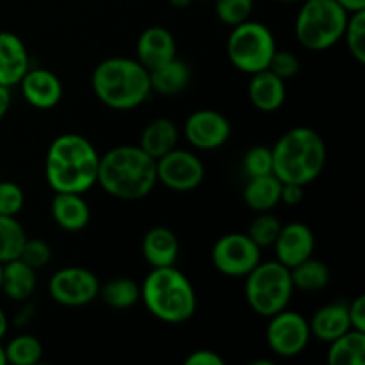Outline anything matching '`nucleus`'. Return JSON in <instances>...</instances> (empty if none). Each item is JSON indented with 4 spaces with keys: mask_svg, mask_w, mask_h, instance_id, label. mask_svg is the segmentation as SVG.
<instances>
[{
    "mask_svg": "<svg viewBox=\"0 0 365 365\" xmlns=\"http://www.w3.org/2000/svg\"><path fill=\"white\" fill-rule=\"evenodd\" d=\"M100 298L116 310H127L141 299V285L128 277L113 278L106 285H100Z\"/></svg>",
    "mask_w": 365,
    "mask_h": 365,
    "instance_id": "cd10ccee",
    "label": "nucleus"
},
{
    "mask_svg": "<svg viewBox=\"0 0 365 365\" xmlns=\"http://www.w3.org/2000/svg\"><path fill=\"white\" fill-rule=\"evenodd\" d=\"M18 259H21L27 266H31L32 269L38 271L41 269V267L48 266V262L52 260V248H50L45 241H41V239L27 237Z\"/></svg>",
    "mask_w": 365,
    "mask_h": 365,
    "instance_id": "f704fd0d",
    "label": "nucleus"
},
{
    "mask_svg": "<svg viewBox=\"0 0 365 365\" xmlns=\"http://www.w3.org/2000/svg\"><path fill=\"white\" fill-rule=\"evenodd\" d=\"M282 182L277 175H260V177H250L248 184L245 185L242 198L245 203L255 212H269L280 203Z\"/></svg>",
    "mask_w": 365,
    "mask_h": 365,
    "instance_id": "393cba45",
    "label": "nucleus"
},
{
    "mask_svg": "<svg viewBox=\"0 0 365 365\" xmlns=\"http://www.w3.org/2000/svg\"><path fill=\"white\" fill-rule=\"evenodd\" d=\"M7 327H9V323H7V316H6V312H4V310L0 309V341H2V339L6 337Z\"/></svg>",
    "mask_w": 365,
    "mask_h": 365,
    "instance_id": "37998d69",
    "label": "nucleus"
},
{
    "mask_svg": "<svg viewBox=\"0 0 365 365\" xmlns=\"http://www.w3.org/2000/svg\"><path fill=\"white\" fill-rule=\"evenodd\" d=\"M309 328L310 337H316L317 341L330 344L331 341L351 330L348 303L334 302L321 307L319 310L314 312L312 319L309 321Z\"/></svg>",
    "mask_w": 365,
    "mask_h": 365,
    "instance_id": "a211bd4d",
    "label": "nucleus"
},
{
    "mask_svg": "<svg viewBox=\"0 0 365 365\" xmlns=\"http://www.w3.org/2000/svg\"><path fill=\"white\" fill-rule=\"evenodd\" d=\"M185 365H225L223 356L210 349H198L185 359Z\"/></svg>",
    "mask_w": 365,
    "mask_h": 365,
    "instance_id": "58836bf2",
    "label": "nucleus"
},
{
    "mask_svg": "<svg viewBox=\"0 0 365 365\" xmlns=\"http://www.w3.org/2000/svg\"><path fill=\"white\" fill-rule=\"evenodd\" d=\"M260 262V248L248 234H227L212 248V264L227 277H246Z\"/></svg>",
    "mask_w": 365,
    "mask_h": 365,
    "instance_id": "9b49d317",
    "label": "nucleus"
},
{
    "mask_svg": "<svg viewBox=\"0 0 365 365\" xmlns=\"http://www.w3.org/2000/svg\"><path fill=\"white\" fill-rule=\"evenodd\" d=\"M273 246L278 262L291 269L312 257L316 239H314V232L305 223L294 221V223L282 225L280 234Z\"/></svg>",
    "mask_w": 365,
    "mask_h": 365,
    "instance_id": "4468645a",
    "label": "nucleus"
},
{
    "mask_svg": "<svg viewBox=\"0 0 365 365\" xmlns=\"http://www.w3.org/2000/svg\"><path fill=\"white\" fill-rule=\"evenodd\" d=\"M303 200V185L292 184V182H282L280 191V202L285 205H298Z\"/></svg>",
    "mask_w": 365,
    "mask_h": 365,
    "instance_id": "ea45409f",
    "label": "nucleus"
},
{
    "mask_svg": "<svg viewBox=\"0 0 365 365\" xmlns=\"http://www.w3.org/2000/svg\"><path fill=\"white\" fill-rule=\"evenodd\" d=\"M189 82H191V68L185 61L177 57L150 71V86L157 95L175 96L184 91Z\"/></svg>",
    "mask_w": 365,
    "mask_h": 365,
    "instance_id": "b1692460",
    "label": "nucleus"
},
{
    "mask_svg": "<svg viewBox=\"0 0 365 365\" xmlns=\"http://www.w3.org/2000/svg\"><path fill=\"white\" fill-rule=\"evenodd\" d=\"M216 16L228 27L250 20L253 11V0H214Z\"/></svg>",
    "mask_w": 365,
    "mask_h": 365,
    "instance_id": "473e14b6",
    "label": "nucleus"
},
{
    "mask_svg": "<svg viewBox=\"0 0 365 365\" xmlns=\"http://www.w3.org/2000/svg\"><path fill=\"white\" fill-rule=\"evenodd\" d=\"M50 209L53 221L66 232L82 230L91 220L88 202L78 192H56Z\"/></svg>",
    "mask_w": 365,
    "mask_h": 365,
    "instance_id": "aec40b11",
    "label": "nucleus"
},
{
    "mask_svg": "<svg viewBox=\"0 0 365 365\" xmlns=\"http://www.w3.org/2000/svg\"><path fill=\"white\" fill-rule=\"evenodd\" d=\"M348 312H349V321H351L353 330L365 331V296L364 294L356 296L351 303H348Z\"/></svg>",
    "mask_w": 365,
    "mask_h": 365,
    "instance_id": "4c0bfd02",
    "label": "nucleus"
},
{
    "mask_svg": "<svg viewBox=\"0 0 365 365\" xmlns=\"http://www.w3.org/2000/svg\"><path fill=\"white\" fill-rule=\"evenodd\" d=\"M7 360H6V351H4V346L0 344V365H6Z\"/></svg>",
    "mask_w": 365,
    "mask_h": 365,
    "instance_id": "a18cd8bd",
    "label": "nucleus"
},
{
    "mask_svg": "<svg viewBox=\"0 0 365 365\" xmlns=\"http://www.w3.org/2000/svg\"><path fill=\"white\" fill-rule=\"evenodd\" d=\"M36 289V269L24 262L21 259L9 260L2 264V284L0 291L13 302H25L34 294Z\"/></svg>",
    "mask_w": 365,
    "mask_h": 365,
    "instance_id": "4be33fe9",
    "label": "nucleus"
},
{
    "mask_svg": "<svg viewBox=\"0 0 365 365\" xmlns=\"http://www.w3.org/2000/svg\"><path fill=\"white\" fill-rule=\"evenodd\" d=\"M230 121L212 109L196 110L184 123L185 139L198 150L221 148L230 139Z\"/></svg>",
    "mask_w": 365,
    "mask_h": 365,
    "instance_id": "ddd939ff",
    "label": "nucleus"
},
{
    "mask_svg": "<svg viewBox=\"0 0 365 365\" xmlns=\"http://www.w3.org/2000/svg\"><path fill=\"white\" fill-rule=\"evenodd\" d=\"M31 68L27 46L14 32H0V86L13 88L20 84Z\"/></svg>",
    "mask_w": 365,
    "mask_h": 365,
    "instance_id": "dca6fc26",
    "label": "nucleus"
},
{
    "mask_svg": "<svg viewBox=\"0 0 365 365\" xmlns=\"http://www.w3.org/2000/svg\"><path fill=\"white\" fill-rule=\"evenodd\" d=\"M248 96L255 109L262 113H274L284 106L285 96H287L285 81L271 70L257 71L250 81Z\"/></svg>",
    "mask_w": 365,
    "mask_h": 365,
    "instance_id": "6ab92c4d",
    "label": "nucleus"
},
{
    "mask_svg": "<svg viewBox=\"0 0 365 365\" xmlns=\"http://www.w3.org/2000/svg\"><path fill=\"white\" fill-rule=\"evenodd\" d=\"M266 341L271 351L284 359H292L305 351L310 341L309 321L298 312L284 309L269 317Z\"/></svg>",
    "mask_w": 365,
    "mask_h": 365,
    "instance_id": "1a4fd4ad",
    "label": "nucleus"
},
{
    "mask_svg": "<svg viewBox=\"0 0 365 365\" xmlns=\"http://www.w3.org/2000/svg\"><path fill=\"white\" fill-rule=\"evenodd\" d=\"M348 16L335 0H305L296 16V38L305 48L323 52L341 41Z\"/></svg>",
    "mask_w": 365,
    "mask_h": 365,
    "instance_id": "423d86ee",
    "label": "nucleus"
},
{
    "mask_svg": "<svg viewBox=\"0 0 365 365\" xmlns=\"http://www.w3.org/2000/svg\"><path fill=\"white\" fill-rule=\"evenodd\" d=\"M330 365H364L365 364V331L348 330L330 342L328 349Z\"/></svg>",
    "mask_w": 365,
    "mask_h": 365,
    "instance_id": "a878e982",
    "label": "nucleus"
},
{
    "mask_svg": "<svg viewBox=\"0 0 365 365\" xmlns=\"http://www.w3.org/2000/svg\"><path fill=\"white\" fill-rule=\"evenodd\" d=\"M202 2H207V0H202Z\"/></svg>",
    "mask_w": 365,
    "mask_h": 365,
    "instance_id": "09e8293b",
    "label": "nucleus"
},
{
    "mask_svg": "<svg viewBox=\"0 0 365 365\" xmlns=\"http://www.w3.org/2000/svg\"><path fill=\"white\" fill-rule=\"evenodd\" d=\"M277 2H284V4H291V2H298V0H277Z\"/></svg>",
    "mask_w": 365,
    "mask_h": 365,
    "instance_id": "49530a36",
    "label": "nucleus"
},
{
    "mask_svg": "<svg viewBox=\"0 0 365 365\" xmlns=\"http://www.w3.org/2000/svg\"><path fill=\"white\" fill-rule=\"evenodd\" d=\"M135 52L139 63L152 71L177 57V43L168 29L148 27L139 36Z\"/></svg>",
    "mask_w": 365,
    "mask_h": 365,
    "instance_id": "f3484780",
    "label": "nucleus"
},
{
    "mask_svg": "<svg viewBox=\"0 0 365 365\" xmlns=\"http://www.w3.org/2000/svg\"><path fill=\"white\" fill-rule=\"evenodd\" d=\"M25 195L24 189L9 180L0 182V214L4 216H16L24 209Z\"/></svg>",
    "mask_w": 365,
    "mask_h": 365,
    "instance_id": "c9c22d12",
    "label": "nucleus"
},
{
    "mask_svg": "<svg viewBox=\"0 0 365 365\" xmlns=\"http://www.w3.org/2000/svg\"><path fill=\"white\" fill-rule=\"evenodd\" d=\"M267 70L273 71L274 75H278L280 78L287 81L298 75L299 71V59L289 50H274L273 57L269 61V66Z\"/></svg>",
    "mask_w": 365,
    "mask_h": 365,
    "instance_id": "e433bc0d",
    "label": "nucleus"
},
{
    "mask_svg": "<svg viewBox=\"0 0 365 365\" xmlns=\"http://www.w3.org/2000/svg\"><path fill=\"white\" fill-rule=\"evenodd\" d=\"M180 252L177 235L166 227H153L143 237V255L152 267L175 266Z\"/></svg>",
    "mask_w": 365,
    "mask_h": 365,
    "instance_id": "412c9836",
    "label": "nucleus"
},
{
    "mask_svg": "<svg viewBox=\"0 0 365 365\" xmlns=\"http://www.w3.org/2000/svg\"><path fill=\"white\" fill-rule=\"evenodd\" d=\"M271 150L273 173L280 182H292L305 187L323 173L327 164V145L309 127L291 128Z\"/></svg>",
    "mask_w": 365,
    "mask_h": 365,
    "instance_id": "20e7f679",
    "label": "nucleus"
},
{
    "mask_svg": "<svg viewBox=\"0 0 365 365\" xmlns=\"http://www.w3.org/2000/svg\"><path fill=\"white\" fill-rule=\"evenodd\" d=\"M291 280L294 289L303 292L323 291L330 284V269L324 262L316 259H307L298 266L291 267Z\"/></svg>",
    "mask_w": 365,
    "mask_h": 365,
    "instance_id": "bb28decb",
    "label": "nucleus"
},
{
    "mask_svg": "<svg viewBox=\"0 0 365 365\" xmlns=\"http://www.w3.org/2000/svg\"><path fill=\"white\" fill-rule=\"evenodd\" d=\"M96 184L118 200L134 202L145 198L157 184L155 159L139 146H116L106 155H100Z\"/></svg>",
    "mask_w": 365,
    "mask_h": 365,
    "instance_id": "f03ea898",
    "label": "nucleus"
},
{
    "mask_svg": "<svg viewBox=\"0 0 365 365\" xmlns=\"http://www.w3.org/2000/svg\"><path fill=\"white\" fill-rule=\"evenodd\" d=\"M245 278L246 302L259 316L271 317L291 303L294 292L291 269L278 260L259 262Z\"/></svg>",
    "mask_w": 365,
    "mask_h": 365,
    "instance_id": "0eeeda50",
    "label": "nucleus"
},
{
    "mask_svg": "<svg viewBox=\"0 0 365 365\" xmlns=\"http://www.w3.org/2000/svg\"><path fill=\"white\" fill-rule=\"evenodd\" d=\"M178 143V128L168 118H157L150 121L141 134L139 148L148 153L152 159H160L168 152L177 148Z\"/></svg>",
    "mask_w": 365,
    "mask_h": 365,
    "instance_id": "5701e85b",
    "label": "nucleus"
},
{
    "mask_svg": "<svg viewBox=\"0 0 365 365\" xmlns=\"http://www.w3.org/2000/svg\"><path fill=\"white\" fill-rule=\"evenodd\" d=\"M277 50V41L269 29L255 20H246L232 27L227 52L230 63L242 73L253 75L267 70Z\"/></svg>",
    "mask_w": 365,
    "mask_h": 365,
    "instance_id": "6e6552de",
    "label": "nucleus"
},
{
    "mask_svg": "<svg viewBox=\"0 0 365 365\" xmlns=\"http://www.w3.org/2000/svg\"><path fill=\"white\" fill-rule=\"evenodd\" d=\"M242 170L250 177L273 173V150L267 146H252L242 157Z\"/></svg>",
    "mask_w": 365,
    "mask_h": 365,
    "instance_id": "72a5a7b5",
    "label": "nucleus"
},
{
    "mask_svg": "<svg viewBox=\"0 0 365 365\" xmlns=\"http://www.w3.org/2000/svg\"><path fill=\"white\" fill-rule=\"evenodd\" d=\"M4 351H6L7 364L32 365L41 360L43 346L32 335H18V337L11 339Z\"/></svg>",
    "mask_w": 365,
    "mask_h": 365,
    "instance_id": "c756f323",
    "label": "nucleus"
},
{
    "mask_svg": "<svg viewBox=\"0 0 365 365\" xmlns=\"http://www.w3.org/2000/svg\"><path fill=\"white\" fill-rule=\"evenodd\" d=\"M280 228L282 221L277 216H273L271 212H259V216L252 221L246 234L259 248H267V246L274 245L278 234H280Z\"/></svg>",
    "mask_w": 365,
    "mask_h": 365,
    "instance_id": "7c9ffc66",
    "label": "nucleus"
},
{
    "mask_svg": "<svg viewBox=\"0 0 365 365\" xmlns=\"http://www.w3.org/2000/svg\"><path fill=\"white\" fill-rule=\"evenodd\" d=\"M339 6L344 7L349 14L356 11H365V0H335Z\"/></svg>",
    "mask_w": 365,
    "mask_h": 365,
    "instance_id": "79ce46f5",
    "label": "nucleus"
},
{
    "mask_svg": "<svg viewBox=\"0 0 365 365\" xmlns=\"http://www.w3.org/2000/svg\"><path fill=\"white\" fill-rule=\"evenodd\" d=\"M0 284H2V264H0Z\"/></svg>",
    "mask_w": 365,
    "mask_h": 365,
    "instance_id": "de8ad7c7",
    "label": "nucleus"
},
{
    "mask_svg": "<svg viewBox=\"0 0 365 365\" xmlns=\"http://www.w3.org/2000/svg\"><path fill=\"white\" fill-rule=\"evenodd\" d=\"M157 182L171 191L187 192L198 187L205 177V168L198 155L187 150L175 148L155 160Z\"/></svg>",
    "mask_w": 365,
    "mask_h": 365,
    "instance_id": "f8f14e48",
    "label": "nucleus"
},
{
    "mask_svg": "<svg viewBox=\"0 0 365 365\" xmlns=\"http://www.w3.org/2000/svg\"><path fill=\"white\" fill-rule=\"evenodd\" d=\"M342 39H346L351 56L360 64L365 63V11H356L348 16L346 31Z\"/></svg>",
    "mask_w": 365,
    "mask_h": 365,
    "instance_id": "2f4dec72",
    "label": "nucleus"
},
{
    "mask_svg": "<svg viewBox=\"0 0 365 365\" xmlns=\"http://www.w3.org/2000/svg\"><path fill=\"white\" fill-rule=\"evenodd\" d=\"M48 292L59 305L84 307L98 298L100 280L86 267H64L50 278Z\"/></svg>",
    "mask_w": 365,
    "mask_h": 365,
    "instance_id": "9d476101",
    "label": "nucleus"
},
{
    "mask_svg": "<svg viewBox=\"0 0 365 365\" xmlns=\"http://www.w3.org/2000/svg\"><path fill=\"white\" fill-rule=\"evenodd\" d=\"M25 241H27V234L24 227L18 223L16 216L0 214V264L18 259Z\"/></svg>",
    "mask_w": 365,
    "mask_h": 365,
    "instance_id": "c85d7f7f",
    "label": "nucleus"
},
{
    "mask_svg": "<svg viewBox=\"0 0 365 365\" xmlns=\"http://www.w3.org/2000/svg\"><path fill=\"white\" fill-rule=\"evenodd\" d=\"M100 155L93 143L78 134H63L48 146L45 177L56 192L89 191L98 177Z\"/></svg>",
    "mask_w": 365,
    "mask_h": 365,
    "instance_id": "f257e3e1",
    "label": "nucleus"
},
{
    "mask_svg": "<svg viewBox=\"0 0 365 365\" xmlns=\"http://www.w3.org/2000/svg\"><path fill=\"white\" fill-rule=\"evenodd\" d=\"M24 98L36 109H52L63 98V84L59 77L45 68H29L18 84Z\"/></svg>",
    "mask_w": 365,
    "mask_h": 365,
    "instance_id": "2eb2a0df",
    "label": "nucleus"
},
{
    "mask_svg": "<svg viewBox=\"0 0 365 365\" xmlns=\"http://www.w3.org/2000/svg\"><path fill=\"white\" fill-rule=\"evenodd\" d=\"M11 107V91L6 86H0V121L6 118L7 110Z\"/></svg>",
    "mask_w": 365,
    "mask_h": 365,
    "instance_id": "a19ab883",
    "label": "nucleus"
},
{
    "mask_svg": "<svg viewBox=\"0 0 365 365\" xmlns=\"http://www.w3.org/2000/svg\"><path fill=\"white\" fill-rule=\"evenodd\" d=\"M141 299L146 310L163 323H185L196 312L195 287L175 266L152 267L141 284Z\"/></svg>",
    "mask_w": 365,
    "mask_h": 365,
    "instance_id": "39448f33",
    "label": "nucleus"
},
{
    "mask_svg": "<svg viewBox=\"0 0 365 365\" xmlns=\"http://www.w3.org/2000/svg\"><path fill=\"white\" fill-rule=\"evenodd\" d=\"M192 2H195V0H170L171 6L177 7V9H185V7L191 6Z\"/></svg>",
    "mask_w": 365,
    "mask_h": 365,
    "instance_id": "c03bdc74",
    "label": "nucleus"
},
{
    "mask_svg": "<svg viewBox=\"0 0 365 365\" xmlns=\"http://www.w3.org/2000/svg\"><path fill=\"white\" fill-rule=\"evenodd\" d=\"M91 86L100 102L116 110L135 109L152 95L150 71L128 57L102 61L93 71Z\"/></svg>",
    "mask_w": 365,
    "mask_h": 365,
    "instance_id": "7ed1b4c3",
    "label": "nucleus"
}]
</instances>
